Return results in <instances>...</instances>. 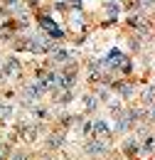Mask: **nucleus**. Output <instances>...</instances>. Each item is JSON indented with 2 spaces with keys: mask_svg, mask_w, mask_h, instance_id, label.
I'll return each mask as SVG.
<instances>
[{
  "mask_svg": "<svg viewBox=\"0 0 155 160\" xmlns=\"http://www.w3.org/2000/svg\"><path fill=\"white\" fill-rule=\"evenodd\" d=\"M91 136H96V138H103V140H113L116 136H113V131L108 128V123L103 118H94V123H91Z\"/></svg>",
  "mask_w": 155,
  "mask_h": 160,
  "instance_id": "nucleus-3",
  "label": "nucleus"
},
{
  "mask_svg": "<svg viewBox=\"0 0 155 160\" xmlns=\"http://www.w3.org/2000/svg\"><path fill=\"white\" fill-rule=\"evenodd\" d=\"M0 69H2V74L8 79H20L22 77V62L18 57H5L2 64H0Z\"/></svg>",
  "mask_w": 155,
  "mask_h": 160,
  "instance_id": "nucleus-2",
  "label": "nucleus"
},
{
  "mask_svg": "<svg viewBox=\"0 0 155 160\" xmlns=\"http://www.w3.org/2000/svg\"><path fill=\"white\" fill-rule=\"evenodd\" d=\"M121 155L123 158H128V160H140L143 158V153H140V136L138 133H126L123 138H121Z\"/></svg>",
  "mask_w": 155,
  "mask_h": 160,
  "instance_id": "nucleus-1",
  "label": "nucleus"
},
{
  "mask_svg": "<svg viewBox=\"0 0 155 160\" xmlns=\"http://www.w3.org/2000/svg\"><path fill=\"white\" fill-rule=\"evenodd\" d=\"M10 148H12V145H10L8 140L0 138V160H8V153H10Z\"/></svg>",
  "mask_w": 155,
  "mask_h": 160,
  "instance_id": "nucleus-6",
  "label": "nucleus"
},
{
  "mask_svg": "<svg viewBox=\"0 0 155 160\" xmlns=\"http://www.w3.org/2000/svg\"><path fill=\"white\" fill-rule=\"evenodd\" d=\"M98 103H101V101H98L96 94H86V96L81 99V106H84V113H86V116H91V113L96 111Z\"/></svg>",
  "mask_w": 155,
  "mask_h": 160,
  "instance_id": "nucleus-5",
  "label": "nucleus"
},
{
  "mask_svg": "<svg viewBox=\"0 0 155 160\" xmlns=\"http://www.w3.org/2000/svg\"><path fill=\"white\" fill-rule=\"evenodd\" d=\"M8 160H35V155L22 145H12L10 153H8Z\"/></svg>",
  "mask_w": 155,
  "mask_h": 160,
  "instance_id": "nucleus-4",
  "label": "nucleus"
}]
</instances>
